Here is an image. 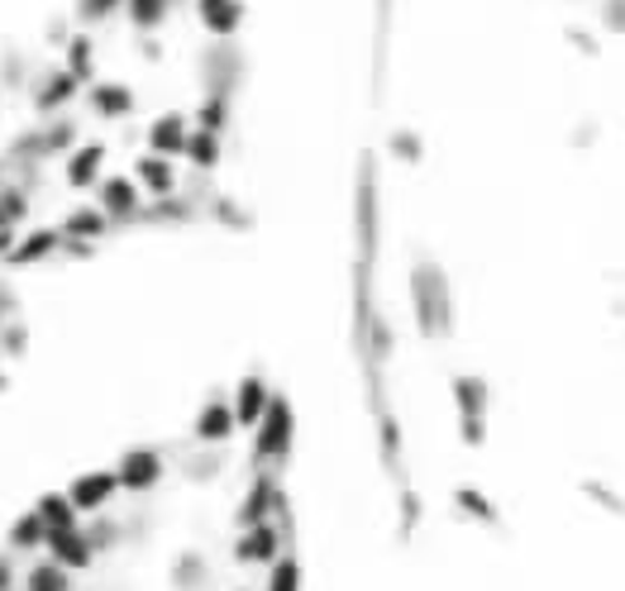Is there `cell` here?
<instances>
[{"mask_svg": "<svg viewBox=\"0 0 625 591\" xmlns=\"http://www.w3.org/2000/svg\"><path fill=\"white\" fill-rule=\"evenodd\" d=\"M20 591H72V572L58 568V563L44 554L38 563H30V568H24Z\"/></svg>", "mask_w": 625, "mask_h": 591, "instance_id": "7402d4cb", "label": "cell"}, {"mask_svg": "<svg viewBox=\"0 0 625 591\" xmlns=\"http://www.w3.org/2000/svg\"><path fill=\"white\" fill-rule=\"evenodd\" d=\"M115 496H125L120 492V477H115V468L82 472V477H72V487H68V501H72L76 516H106Z\"/></svg>", "mask_w": 625, "mask_h": 591, "instance_id": "9c48e42d", "label": "cell"}, {"mask_svg": "<svg viewBox=\"0 0 625 591\" xmlns=\"http://www.w3.org/2000/svg\"><path fill=\"white\" fill-rule=\"evenodd\" d=\"M602 29L625 34V0H602Z\"/></svg>", "mask_w": 625, "mask_h": 591, "instance_id": "f546056e", "label": "cell"}, {"mask_svg": "<svg viewBox=\"0 0 625 591\" xmlns=\"http://www.w3.org/2000/svg\"><path fill=\"white\" fill-rule=\"evenodd\" d=\"M91 201H96L101 210H106V220L115 229H125V225H139V210H143V191H139V181L129 177V173H106L96 181V191H91Z\"/></svg>", "mask_w": 625, "mask_h": 591, "instance_id": "8992f818", "label": "cell"}, {"mask_svg": "<svg viewBox=\"0 0 625 591\" xmlns=\"http://www.w3.org/2000/svg\"><path fill=\"white\" fill-rule=\"evenodd\" d=\"M191 15L205 38H234L244 29V0H191Z\"/></svg>", "mask_w": 625, "mask_h": 591, "instance_id": "2e32d148", "label": "cell"}, {"mask_svg": "<svg viewBox=\"0 0 625 591\" xmlns=\"http://www.w3.org/2000/svg\"><path fill=\"white\" fill-rule=\"evenodd\" d=\"M205 577H211V572H205V558H201V554H181V558L173 563V587H177V591H201Z\"/></svg>", "mask_w": 625, "mask_h": 591, "instance_id": "83f0119b", "label": "cell"}, {"mask_svg": "<svg viewBox=\"0 0 625 591\" xmlns=\"http://www.w3.org/2000/svg\"><path fill=\"white\" fill-rule=\"evenodd\" d=\"M62 253V229H58V220L54 225H24L20 229V239H15V248H10L5 258V268H38V262H48V258H58Z\"/></svg>", "mask_w": 625, "mask_h": 591, "instance_id": "30bf717a", "label": "cell"}, {"mask_svg": "<svg viewBox=\"0 0 625 591\" xmlns=\"http://www.w3.org/2000/svg\"><path fill=\"white\" fill-rule=\"evenodd\" d=\"M411 310L421 339H449L453 334V292L445 268L435 262H415L411 268Z\"/></svg>", "mask_w": 625, "mask_h": 591, "instance_id": "6da1fadb", "label": "cell"}, {"mask_svg": "<svg viewBox=\"0 0 625 591\" xmlns=\"http://www.w3.org/2000/svg\"><path fill=\"white\" fill-rule=\"evenodd\" d=\"M187 134H191V115L187 110H163V115H153L149 120V129H143V149L163 153V157H181Z\"/></svg>", "mask_w": 625, "mask_h": 591, "instance_id": "9a60e30c", "label": "cell"}, {"mask_svg": "<svg viewBox=\"0 0 625 591\" xmlns=\"http://www.w3.org/2000/svg\"><path fill=\"white\" fill-rule=\"evenodd\" d=\"M415 520H421V501H415V492H406L401 496V530H415Z\"/></svg>", "mask_w": 625, "mask_h": 591, "instance_id": "1f68e13d", "label": "cell"}, {"mask_svg": "<svg viewBox=\"0 0 625 591\" xmlns=\"http://www.w3.org/2000/svg\"><path fill=\"white\" fill-rule=\"evenodd\" d=\"M268 591H302V563H296V554H278L268 563Z\"/></svg>", "mask_w": 625, "mask_h": 591, "instance_id": "4316f807", "label": "cell"}, {"mask_svg": "<svg viewBox=\"0 0 625 591\" xmlns=\"http://www.w3.org/2000/svg\"><path fill=\"white\" fill-rule=\"evenodd\" d=\"M354 234H358V262L373 268V258H377V167H373V157H363V167H358Z\"/></svg>", "mask_w": 625, "mask_h": 591, "instance_id": "52a82bcc", "label": "cell"}, {"mask_svg": "<svg viewBox=\"0 0 625 591\" xmlns=\"http://www.w3.org/2000/svg\"><path fill=\"white\" fill-rule=\"evenodd\" d=\"M191 429H197V439H201V444H211V449H220V444H225V439L234 435V429H239V425H234V405H229V401H220V397H211V401H205L201 411H197V425H191Z\"/></svg>", "mask_w": 625, "mask_h": 591, "instance_id": "d6986e66", "label": "cell"}, {"mask_svg": "<svg viewBox=\"0 0 625 591\" xmlns=\"http://www.w3.org/2000/svg\"><path fill=\"white\" fill-rule=\"evenodd\" d=\"M282 524L278 520H258V524H244V534L234 540V558L239 563H272L282 554Z\"/></svg>", "mask_w": 625, "mask_h": 591, "instance_id": "e0dca14e", "label": "cell"}, {"mask_svg": "<svg viewBox=\"0 0 625 591\" xmlns=\"http://www.w3.org/2000/svg\"><path fill=\"white\" fill-rule=\"evenodd\" d=\"M106 157H110V143L106 139H82L72 153L58 157L62 187L76 191V196H91V191H96V181L106 177Z\"/></svg>", "mask_w": 625, "mask_h": 591, "instance_id": "277c9868", "label": "cell"}, {"mask_svg": "<svg viewBox=\"0 0 625 591\" xmlns=\"http://www.w3.org/2000/svg\"><path fill=\"white\" fill-rule=\"evenodd\" d=\"M44 540H48V530H44V520H38V510H24V516L10 524V534H5V548L10 554H44Z\"/></svg>", "mask_w": 625, "mask_h": 591, "instance_id": "44dd1931", "label": "cell"}, {"mask_svg": "<svg viewBox=\"0 0 625 591\" xmlns=\"http://www.w3.org/2000/svg\"><path fill=\"white\" fill-rule=\"evenodd\" d=\"M234 520H239V530H244V524H258V520H282L286 524V496H282L278 472L258 468V477L249 482V492H244V501H239V510H234Z\"/></svg>", "mask_w": 625, "mask_h": 591, "instance_id": "ba28073f", "label": "cell"}, {"mask_svg": "<svg viewBox=\"0 0 625 591\" xmlns=\"http://www.w3.org/2000/svg\"><path fill=\"white\" fill-rule=\"evenodd\" d=\"M0 591H15V554L0 548Z\"/></svg>", "mask_w": 625, "mask_h": 591, "instance_id": "d6a6232c", "label": "cell"}, {"mask_svg": "<svg viewBox=\"0 0 625 591\" xmlns=\"http://www.w3.org/2000/svg\"><path fill=\"white\" fill-rule=\"evenodd\" d=\"M129 177L139 181L143 201H163V196H177V157H163V153H149L143 149L129 167Z\"/></svg>", "mask_w": 625, "mask_h": 591, "instance_id": "5bb4252c", "label": "cell"}, {"mask_svg": "<svg viewBox=\"0 0 625 591\" xmlns=\"http://www.w3.org/2000/svg\"><path fill=\"white\" fill-rule=\"evenodd\" d=\"M292 439H296L292 401L272 391L263 419L253 425V463H258V468H278V463H286V453H292Z\"/></svg>", "mask_w": 625, "mask_h": 591, "instance_id": "7a4b0ae2", "label": "cell"}, {"mask_svg": "<svg viewBox=\"0 0 625 591\" xmlns=\"http://www.w3.org/2000/svg\"><path fill=\"white\" fill-rule=\"evenodd\" d=\"M220 157H225V139L211 134V129H197V125H191L187 149H181V163H191L197 173H215Z\"/></svg>", "mask_w": 625, "mask_h": 591, "instance_id": "ffe728a7", "label": "cell"}, {"mask_svg": "<svg viewBox=\"0 0 625 591\" xmlns=\"http://www.w3.org/2000/svg\"><path fill=\"white\" fill-rule=\"evenodd\" d=\"M377 439H382V468L401 472V429L392 411H377Z\"/></svg>", "mask_w": 625, "mask_h": 591, "instance_id": "d4e9b609", "label": "cell"}, {"mask_svg": "<svg viewBox=\"0 0 625 591\" xmlns=\"http://www.w3.org/2000/svg\"><path fill=\"white\" fill-rule=\"evenodd\" d=\"M453 405H459V435L468 449H483L487 439V405H492V391L483 377H453Z\"/></svg>", "mask_w": 625, "mask_h": 591, "instance_id": "5b68a950", "label": "cell"}, {"mask_svg": "<svg viewBox=\"0 0 625 591\" xmlns=\"http://www.w3.org/2000/svg\"><path fill=\"white\" fill-rule=\"evenodd\" d=\"M191 125L211 129V134H225V125H229V96L225 91H201L197 110H191Z\"/></svg>", "mask_w": 625, "mask_h": 591, "instance_id": "603a6c76", "label": "cell"}, {"mask_svg": "<svg viewBox=\"0 0 625 591\" xmlns=\"http://www.w3.org/2000/svg\"><path fill=\"white\" fill-rule=\"evenodd\" d=\"M268 401H272V387H268L258 373H249V377L239 382V391H234V401H229V405H234V425H239V429H253L258 419H263Z\"/></svg>", "mask_w": 625, "mask_h": 591, "instance_id": "ac0fdd59", "label": "cell"}, {"mask_svg": "<svg viewBox=\"0 0 625 591\" xmlns=\"http://www.w3.org/2000/svg\"><path fill=\"white\" fill-rule=\"evenodd\" d=\"M582 492H588L597 506H606V510H616V516H625V501L611 487H602V482H582Z\"/></svg>", "mask_w": 625, "mask_h": 591, "instance_id": "f1b7e54d", "label": "cell"}, {"mask_svg": "<svg viewBox=\"0 0 625 591\" xmlns=\"http://www.w3.org/2000/svg\"><path fill=\"white\" fill-rule=\"evenodd\" d=\"M163 472H167V463H163L158 449H129L120 463H115L120 492H129V496H149L163 482Z\"/></svg>", "mask_w": 625, "mask_h": 591, "instance_id": "8fae6325", "label": "cell"}, {"mask_svg": "<svg viewBox=\"0 0 625 591\" xmlns=\"http://www.w3.org/2000/svg\"><path fill=\"white\" fill-rule=\"evenodd\" d=\"M58 229H62V244L96 248L115 225L106 220V210H101L96 201H76L72 210H62V215H58Z\"/></svg>", "mask_w": 625, "mask_h": 591, "instance_id": "7c38bea8", "label": "cell"}, {"mask_svg": "<svg viewBox=\"0 0 625 591\" xmlns=\"http://www.w3.org/2000/svg\"><path fill=\"white\" fill-rule=\"evenodd\" d=\"M392 149H397V157H406V163H415V157H421V139L401 129V134H392Z\"/></svg>", "mask_w": 625, "mask_h": 591, "instance_id": "4dcf8cb0", "label": "cell"}, {"mask_svg": "<svg viewBox=\"0 0 625 591\" xmlns=\"http://www.w3.org/2000/svg\"><path fill=\"white\" fill-rule=\"evenodd\" d=\"M34 510H38V520H44V530H62V524H76V520H82V516L72 510L68 492H48V496H38Z\"/></svg>", "mask_w": 625, "mask_h": 591, "instance_id": "cb8c5ba5", "label": "cell"}, {"mask_svg": "<svg viewBox=\"0 0 625 591\" xmlns=\"http://www.w3.org/2000/svg\"><path fill=\"white\" fill-rule=\"evenodd\" d=\"M453 506H459L468 520H477V524H502L497 506H492V501H487V496L477 492V487H459V492H453Z\"/></svg>", "mask_w": 625, "mask_h": 591, "instance_id": "484cf974", "label": "cell"}, {"mask_svg": "<svg viewBox=\"0 0 625 591\" xmlns=\"http://www.w3.org/2000/svg\"><path fill=\"white\" fill-rule=\"evenodd\" d=\"M82 110L91 115V120H101V125H129V120H134V110H139V91L129 86L125 76L101 72L96 82L82 91Z\"/></svg>", "mask_w": 625, "mask_h": 591, "instance_id": "3957f363", "label": "cell"}, {"mask_svg": "<svg viewBox=\"0 0 625 591\" xmlns=\"http://www.w3.org/2000/svg\"><path fill=\"white\" fill-rule=\"evenodd\" d=\"M44 554L54 558L58 568H68V572H86L91 563H96V548H91L82 520H76V524H62V530H48Z\"/></svg>", "mask_w": 625, "mask_h": 591, "instance_id": "4fadbf2b", "label": "cell"}]
</instances>
